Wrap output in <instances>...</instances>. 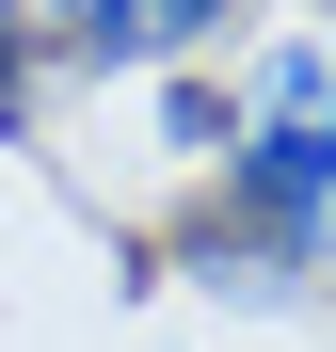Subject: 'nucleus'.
<instances>
[{
  "label": "nucleus",
  "instance_id": "1",
  "mask_svg": "<svg viewBox=\"0 0 336 352\" xmlns=\"http://www.w3.org/2000/svg\"><path fill=\"white\" fill-rule=\"evenodd\" d=\"M224 192L289 272L336 256V48H256L240 129H224Z\"/></svg>",
  "mask_w": 336,
  "mask_h": 352
},
{
  "label": "nucleus",
  "instance_id": "2",
  "mask_svg": "<svg viewBox=\"0 0 336 352\" xmlns=\"http://www.w3.org/2000/svg\"><path fill=\"white\" fill-rule=\"evenodd\" d=\"M224 16L240 0H32V48H65V65H177Z\"/></svg>",
  "mask_w": 336,
  "mask_h": 352
},
{
  "label": "nucleus",
  "instance_id": "3",
  "mask_svg": "<svg viewBox=\"0 0 336 352\" xmlns=\"http://www.w3.org/2000/svg\"><path fill=\"white\" fill-rule=\"evenodd\" d=\"M320 16H336V0H320Z\"/></svg>",
  "mask_w": 336,
  "mask_h": 352
}]
</instances>
